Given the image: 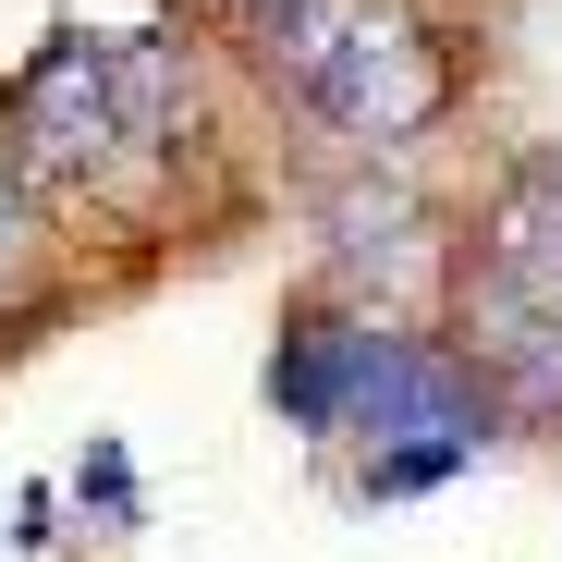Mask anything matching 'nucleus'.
<instances>
[{"instance_id":"f257e3e1","label":"nucleus","mask_w":562,"mask_h":562,"mask_svg":"<svg viewBox=\"0 0 562 562\" xmlns=\"http://www.w3.org/2000/svg\"><path fill=\"white\" fill-rule=\"evenodd\" d=\"M269 416L318 440V452H355V502H416V490H452L464 464L502 440V392L464 342H428L380 306H281V342H269Z\"/></svg>"},{"instance_id":"f03ea898","label":"nucleus","mask_w":562,"mask_h":562,"mask_svg":"<svg viewBox=\"0 0 562 562\" xmlns=\"http://www.w3.org/2000/svg\"><path fill=\"white\" fill-rule=\"evenodd\" d=\"M257 37L269 74L355 147H404L452 111V49L428 37L416 0H281V13H257Z\"/></svg>"},{"instance_id":"7ed1b4c3","label":"nucleus","mask_w":562,"mask_h":562,"mask_svg":"<svg viewBox=\"0 0 562 562\" xmlns=\"http://www.w3.org/2000/svg\"><path fill=\"white\" fill-rule=\"evenodd\" d=\"M49 306H61V209L0 159V342L25 318H49Z\"/></svg>"},{"instance_id":"20e7f679","label":"nucleus","mask_w":562,"mask_h":562,"mask_svg":"<svg viewBox=\"0 0 562 562\" xmlns=\"http://www.w3.org/2000/svg\"><path fill=\"white\" fill-rule=\"evenodd\" d=\"M74 514H99V538H135V526H147L123 440H86V452H74Z\"/></svg>"},{"instance_id":"39448f33","label":"nucleus","mask_w":562,"mask_h":562,"mask_svg":"<svg viewBox=\"0 0 562 562\" xmlns=\"http://www.w3.org/2000/svg\"><path fill=\"white\" fill-rule=\"evenodd\" d=\"M61 538V490L37 477V490H13V550H49Z\"/></svg>"}]
</instances>
